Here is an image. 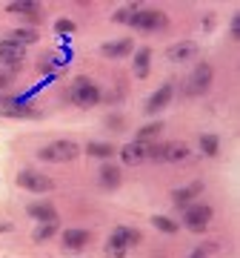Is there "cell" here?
<instances>
[{
  "label": "cell",
  "instance_id": "8fae6325",
  "mask_svg": "<svg viewBox=\"0 0 240 258\" xmlns=\"http://www.w3.org/2000/svg\"><path fill=\"white\" fill-rule=\"evenodd\" d=\"M197 55V43L194 40H177L172 46L166 49V57L169 63H186V60H192Z\"/></svg>",
  "mask_w": 240,
  "mask_h": 258
},
{
  "label": "cell",
  "instance_id": "4316f807",
  "mask_svg": "<svg viewBox=\"0 0 240 258\" xmlns=\"http://www.w3.org/2000/svg\"><path fill=\"white\" fill-rule=\"evenodd\" d=\"M152 227L160 230V232H166V235H175L177 232V221H172L166 215H152Z\"/></svg>",
  "mask_w": 240,
  "mask_h": 258
},
{
  "label": "cell",
  "instance_id": "f1b7e54d",
  "mask_svg": "<svg viewBox=\"0 0 240 258\" xmlns=\"http://www.w3.org/2000/svg\"><path fill=\"white\" fill-rule=\"evenodd\" d=\"M15 72H18V69H9V66L0 69V89H9L12 83H15Z\"/></svg>",
  "mask_w": 240,
  "mask_h": 258
},
{
  "label": "cell",
  "instance_id": "52a82bcc",
  "mask_svg": "<svg viewBox=\"0 0 240 258\" xmlns=\"http://www.w3.org/2000/svg\"><path fill=\"white\" fill-rule=\"evenodd\" d=\"M0 115L3 118H40L35 106H29L20 98H9V95H0Z\"/></svg>",
  "mask_w": 240,
  "mask_h": 258
},
{
  "label": "cell",
  "instance_id": "d6986e66",
  "mask_svg": "<svg viewBox=\"0 0 240 258\" xmlns=\"http://www.w3.org/2000/svg\"><path fill=\"white\" fill-rule=\"evenodd\" d=\"M29 215H32L35 221H40V224L57 221V210L52 207V204H46V201H40V204H29Z\"/></svg>",
  "mask_w": 240,
  "mask_h": 258
},
{
  "label": "cell",
  "instance_id": "f546056e",
  "mask_svg": "<svg viewBox=\"0 0 240 258\" xmlns=\"http://www.w3.org/2000/svg\"><path fill=\"white\" fill-rule=\"evenodd\" d=\"M74 29H77V26H74V20H69V18H60L55 23V32H60V35H72Z\"/></svg>",
  "mask_w": 240,
  "mask_h": 258
},
{
  "label": "cell",
  "instance_id": "1f68e13d",
  "mask_svg": "<svg viewBox=\"0 0 240 258\" xmlns=\"http://www.w3.org/2000/svg\"><path fill=\"white\" fill-rule=\"evenodd\" d=\"M231 37H234V40H240V15H234V18H231Z\"/></svg>",
  "mask_w": 240,
  "mask_h": 258
},
{
  "label": "cell",
  "instance_id": "9a60e30c",
  "mask_svg": "<svg viewBox=\"0 0 240 258\" xmlns=\"http://www.w3.org/2000/svg\"><path fill=\"white\" fill-rule=\"evenodd\" d=\"M200 192H203V184H200V181H194V184H186V186H180V189H175V192H172V201L186 210L189 204H194V198H197Z\"/></svg>",
  "mask_w": 240,
  "mask_h": 258
},
{
  "label": "cell",
  "instance_id": "7a4b0ae2",
  "mask_svg": "<svg viewBox=\"0 0 240 258\" xmlns=\"http://www.w3.org/2000/svg\"><path fill=\"white\" fill-rule=\"evenodd\" d=\"M72 101L77 103V106L89 109V106H97V103L103 101V92L89 81V78H77L74 86H72Z\"/></svg>",
  "mask_w": 240,
  "mask_h": 258
},
{
  "label": "cell",
  "instance_id": "d6a6232c",
  "mask_svg": "<svg viewBox=\"0 0 240 258\" xmlns=\"http://www.w3.org/2000/svg\"><path fill=\"white\" fill-rule=\"evenodd\" d=\"M189 258H209V252H203V249L197 247V249H194V252H192V255H189Z\"/></svg>",
  "mask_w": 240,
  "mask_h": 258
},
{
  "label": "cell",
  "instance_id": "9c48e42d",
  "mask_svg": "<svg viewBox=\"0 0 240 258\" xmlns=\"http://www.w3.org/2000/svg\"><path fill=\"white\" fill-rule=\"evenodd\" d=\"M152 144V141H149ZM149 144H140V141H132L126 147H120V161L126 166H138L143 161H149Z\"/></svg>",
  "mask_w": 240,
  "mask_h": 258
},
{
  "label": "cell",
  "instance_id": "30bf717a",
  "mask_svg": "<svg viewBox=\"0 0 240 258\" xmlns=\"http://www.w3.org/2000/svg\"><path fill=\"white\" fill-rule=\"evenodd\" d=\"M172 95H175V86H172V83H163V86H160V89H157V92L146 101L143 112H146V115H157V112H163L169 103H172Z\"/></svg>",
  "mask_w": 240,
  "mask_h": 258
},
{
  "label": "cell",
  "instance_id": "5bb4252c",
  "mask_svg": "<svg viewBox=\"0 0 240 258\" xmlns=\"http://www.w3.org/2000/svg\"><path fill=\"white\" fill-rule=\"evenodd\" d=\"M189 155H192V147L189 144H183V141H169V144H163V158L160 161L177 164V161H186Z\"/></svg>",
  "mask_w": 240,
  "mask_h": 258
},
{
  "label": "cell",
  "instance_id": "44dd1931",
  "mask_svg": "<svg viewBox=\"0 0 240 258\" xmlns=\"http://www.w3.org/2000/svg\"><path fill=\"white\" fill-rule=\"evenodd\" d=\"M9 40H15V43H20V46H29V43H37L40 40V32H35V29H12L9 32Z\"/></svg>",
  "mask_w": 240,
  "mask_h": 258
},
{
  "label": "cell",
  "instance_id": "4fadbf2b",
  "mask_svg": "<svg viewBox=\"0 0 240 258\" xmlns=\"http://www.w3.org/2000/svg\"><path fill=\"white\" fill-rule=\"evenodd\" d=\"M89 241H92V232L89 230H77V227L63 230V235H60V244H63L66 249H83Z\"/></svg>",
  "mask_w": 240,
  "mask_h": 258
},
{
  "label": "cell",
  "instance_id": "7c38bea8",
  "mask_svg": "<svg viewBox=\"0 0 240 258\" xmlns=\"http://www.w3.org/2000/svg\"><path fill=\"white\" fill-rule=\"evenodd\" d=\"M135 52V40L132 37H120V40H109V43H103L100 46V55L103 57H111V60H120V57H126Z\"/></svg>",
  "mask_w": 240,
  "mask_h": 258
},
{
  "label": "cell",
  "instance_id": "8992f818",
  "mask_svg": "<svg viewBox=\"0 0 240 258\" xmlns=\"http://www.w3.org/2000/svg\"><path fill=\"white\" fill-rule=\"evenodd\" d=\"M18 184L26 189V192H52L55 189V181L43 172H35V169H20L18 172Z\"/></svg>",
  "mask_w": 240,
  "mask_h": 258
},
{
  "label": "cell",
  "instance_id": "ba28073f",
  "mask_svg": "<svg viewBox=\"0 0 240 258\" xmlns=\"http://www.w3.org/2000/svg\"><path fill=\"white\" fill-rule=\"evenodd\" d=\"M23 57H26V46H20V43L9 40V37H3V40H0V63H3V66H9V69H20Z\"/></svg>",
  "mask_w": 240,
  "mask_h": 258
},
{
  "label": "cell",
  "instance_id": "ffe728a7",
  "mask_svg": "<svg viewBox=\"0 0 240 258\" xmlns=\"http://www.w3.org/2000/svg\"><path fill=\"white\" fill-rule=\"evenodd\" d=\"M149 69H152V49L143 46L135 52V75L143 81V78H149Z\"/></svg>",
  "mask_w": 240,
  "mask_h": 258
},
{
  "label": "cell",
  "instance_id": "6da1fadb",
  "mask_svg": "<svg viewBox=\"0 0 240 258\" xmlns=\"http://www.w3.org/2000/svg\"><path fill=\"white\" fill-rule=\"evenodd\" d=\"M80 155V147L74 141H52L46 147H40L37 158L40 161H49V164H66V161H74Z\"/></svg>",
  "mask_w": 240,
  "mask_h": 258
},
{
  "label": "cell",
  "instance_id": "3957f363",
  "mask_svg": "<svg viewBox=\"0 0 240 258\" xmlns=\"http://www.w3.org/2000/svg\"><path fill=\"white\" fill-rule=\"evenodd\" d=\"M129 26L138 29V32H163V29L169 26V18L157 9H140L138 15L132 18Z\"/></svg>",
  "mask_w": 240,
  "mask_h": 258
},
{
  "label": "cell",
  "instance_id": "603a6c76",
  "mask_svg": "<svg viewBox=\"0 0 240 258\" xmlns=\"http://www.w3.org/2000/svg\"><path fill=\"white\" fill-rule=\"evenodd\" d=\"M200 149H203V155L214 158L217 152H220V138H217V135H212V132L200 135Z\"/></svg>",
  "mask_w": 240,
  "mask_h": 258
},
{
  "label": "cell",
  "instance_id": "2e32d148",
  "mask_svg": "<svg viewBox=\"0 0 240 258\" xmlns=\"http://www.w3.org/2000/svg\"><path fill=\"white\" fill-rule=\"evenodd\" d=\"M6 12H9V15H23V18L37 20L40 18V3H35V0H12V3H6Z\"/></svg>",
  "mask_w": 240,
  "mask_h": 258
},
{
  "label": "cell",
  "instance_id": "7402d4cb",
  "mask_svg": "<svg viewBox=\"0 0 240 258\" xmlns=\"http://www.w3.org/2000/svg\"><path fill=\"white\" fill-rule=\"evenodd\" d=\"M140 9H143L140 3H126V6H120V9L111 15V20H114V23H132V18H135Z\"/></svg>",
  "mask_w": 240,
  "mask_h": 258
},
{
  "label": "cell",
  "instance_id": "d4e9b609",
  "mask_svg": "<svg viewBox=\"0 0 240 258\" xmlns=\"http://www.w3.org/2000/svg\"><path fill=\"white\" fill-rule=\"evenodd\" d=\"M117 152V149L111 147V144H100V141H92L89 147H86V155H92V158H111Z\"/></svg>",
  "mask_w": 240,
  "mask_h": 258
},
{
  "label": "cell",
  "instance_id": "83f0119b",
  "mask_svg": "<svg viewBox=\"0 0 240 258\" xmlns=\"http://www.w3.org/2000/svg\"><path fill=\"white\" fill-rule=\"evenodd\" d=\"M103 252H106V258H126V252H129V247H123V244H117V241H106V247H103Z\"/></svg>",
  "mask_w": 240,
  "mask_h": 258
},
{
  "label": "cell",
  "instance_id": "cb8c5ba5",
  "mask_svg": "<svg viewBox=\"0 0 240 258\" xmlns=\"http://www.w3.org/2000/svg\"><path fill=\"white\" fill-rule=\"evenodd\" d=\"M160 132H163V123H157V120H155V123L140 126V129H138V138H135V141H140V144H149V141H155Z\"/></svg>",
  "mask_w": 240,
  "mask_h": 258
},
{
  "label": "cell",
  "instance_id": "ac0fdd59",
  "mask_svg": "<svg viewBox=\"0 0 240 258\" xmlns=\"http://www.w3.org/2000/svg\"><path fill=\"white\" fill-rule=\"evenodd\" d=\"M109 238H111V241H117V244H123V247H138L143 235H140L135 227H114Z\"/></svg>",
  "mask_w": 240,
  "mask_h": 258
},
{
  "label": "cell",
  "instance_id": "e0dca14e",
  "mask_svg": "<svg viewBox=\"0 0 240 258\" xmlns=\"http://www.w3.org/2000/svg\"><path fill=\"white\" fill-rule=\"evenodd\" d=\"M97 181H100L103 189H117L120 181H123V172H120L114 164H103L100 172H97Z\"/></svg>",
  "mask_w": 240,
  "mask_h": 258
},
{
  "label": "cell",
  "instance_id": "484cf974",
  "mask_svg": "<svg viewBox=\"0 0 240 258\" xmlns=\"http://www.w3.org/2000/svg\"><path fill=\"white\" fill-rule=\"evenodd\" d=\"M57 235V221H49V224H40V227H37L35 230V235H32V238L37 241V244H46L49 238H55Z\"/></svg>",
  "mask_w": 240,
  "mask_h": 258
},
{
  "label": "cell",
  "instance_id": "4dcf8cb0",
  "mask_svg": "<svg viewBox=\"0 0 240 258\" xmlns=\"http://www.w3.org/2000/svg\"><path fill=\"white\" fill-rule=\"evenodd\" d=\"M106 126H109L111 132H120V129H123V118H120V115H111V118L106 120Z\"/></svg>",
  "mask_w": 240,
  "mask_h": 258
},
{
  "label": "cell",
  "instance_id": "277c9868",
  "mask_svg": "<svg viewBox=\"0 0 240 258\" xmlns=\"http://www.w3.org/2000/svg\"><path fill=\"white\" fill-rule=\"evenodd\" d=\"M212 78H214V69L209 63H197L194 66V72L189 75V81H186V95L189 98H197V95H203L209 86H212Z\"/></svg>",
  "mask_w": 240,
  "mask_h": 258
},
{
  "label": "cell",
  "instance_id": "5b68a950",
  "mask_svg": "<svg viewBox=\"0 0 240 258\" xmlns=\"http://www.w3.org/2000/svg\"><path fill=\"white\" fill-rule=\"evenodd\" d=\"M212 215H214L212 207H206V204H189L183 210V224L192 232H203L212 224Z\"/></svg>",
  "mask_w": 240,
  "mask_h": 258
}]
</instances>
